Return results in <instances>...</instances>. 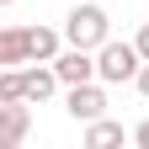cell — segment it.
Wrapping results in <instances>:
<instances>
[{
  "label": "cell",
  "instance_id": "obj_3",
  "mask_svg": "<svg viewBox=\"0 0 149 149\" xmlns=\"http://www.w3.org/2000/svg\"><path fill=\"white\" fill-rule=\"evenodd\" d=\"M64 112H69L74 123H96V117H107V91H101L96 80L69 85V101H64Z\"/></svg>",
  "mask_w": 149,
  "mask_h": 149
},
{
  "label": "cell",
  "instance_id": "obj_1",
  "mask_svg": "<svg viewBox=\"0 0 149 149\" xmlns=\"http://www.w3.org/2000/svg\"><path fill=\"white\" fill-rule=\"evenodd\" d=\"M107 37H112V22H107V6H96V0H85V6H74V11L64 16V43L96 53Z\"/></svg>",
  "mask_w": 149,
  "mask_h": 149
},
{
  "label": "cell",
  "instance_id": "obj_2",
  "mask_svg": "<svg viewBox=\"0 0 149 149\" xmlns=\"http://www.w3.org/2000/svg\"><path fill=\"white\" fill-rule=\"evenodd\" d=\"M139 64H144L139 43H117V37H107V43L96 48V80H101V85H123V80H133Z\"/></svg>",
  "mask_w": 149,
  "mask_h": 149
},
{
  "label": "cell",
  "instance_id": "obj_7",
  "mask_svg": "<svg viewBox=\"0 0 149 149\" xmlns=\"http://www.w3.org/2000/svg\"><path fill=\"white\" fill-rule=\"evenodd\" d=\"M27 53H32V64H53L59 59V32L53 27H27Z\"/></svg>",
  "mask_w": 149,
  "mask_h": 149
},
{
  "label": "cell",
  "instance_id": "obj_11",
  "mask_svg": "<svg viewBox=\"0 0 149 149\" xmlns=\"http://www.w3.org/2000/svg\"><path fill=\"white\" fill-rule=\"evenodd\" d=\"M133 85H139V96H144V101H149V59H144V64H139V74H133Z\"/></svg>",
  "mask_w": 149,
  "mask_h": 149
},
{
  "label": "cell",
  "instance_id": "obj_4",
  "mask_svg": "<svg viewBox=\"0 0 149 149\" xmlns=\"http://www.w3.org/2000/svg\"><path fill=\"white\" fill-rule=\"evenodd\" d=\"M32 133V107L27 101H0V149H16Z\"/></svg>",
  "mask_w": 149,
  "mask_h": 149
},
{
  "label": "cell",
  "instance_id": "obj_9",
  "mask_svg": "<svg viewBox=\"0 0 149 149\" xmlns=\"http://www.w3.org/2000/svg\"><path fill=\"white\" fill-rule=\"evenodd\" d=\"M123 123H112V117H96V123H85V144L91 149H107V144H123Z\"/></svg>",
  "mask_w": 149,
  "mask_h": 149
},
{
  "label": "cell",
  "instance_id": "obj_12",
  "mask_svg": "<svg viewBox=\"0 0 149 149\" xmlns=\"http://www.w3.org/2000/svg\"><path fill=\"white\" fill-rule=\"evenodd\" d=\"M133 43H139V53H144V59H149V22L139 27V37H133Z\"/></svg>",
  "mask_w": 149,
  "mask_h": 149
},
{
  "label": "cell",
  "instance_id": "obj_14",
  "mask_svg": "<svg viewBox=\"0 0 149 149\" xmlns=\"http://www.w3.org/2000/svg\"><path fill=\"white\" fill-rule=\"evenodd\" d=\"M0 6H16V0H0Z\"/></svg>",
  "mask_w": 149,
  "mask_h": 149
},
{
  "label": "cell",
  "instance_id": "obj_8",
  "mask_svg": "<svg viewBox=\"0 0 149 149\" xmlns=\"http://www.w3.org/2000/svg\"><path fill=\"white\" fill-rule=\"evenodd\" d=\"M22 74H27V101H48L53 91L64 85V80H59V69H53V64H48V69H43V64H32V69H22Z\"/></svg>",
  "mask_w": 149,
  "mask_h": 149
},
{
  "label": "cell",
  "instance_id": "obj_13",
  "mask_svg": "<svg viewBox=\"0 0 149 149\" xmlns=\"http://www.w3.org/2000/svg\"><path fill=\"white\" fill-rule=\"evenodd\" d=\"M133 144H144V149H149V117H144V123L133 128Z\"/></svg>",
  "mask_w": 149,
  "mask_h": 149
},
{
  "label": "cell",
  "instance_id": "obj_5",
  "mask_svg": "<svg viewBox=\"0 0 149 149\" xmlns=\"http://www.w3.org/2000/svg\"><path fill=\"white\" fill-rule=\"evenodd\" d=\"M53 69H59V80H64V85H85V80H96V53L69 43L59 59H53Z\"/></svg>",
  "mask_w": 149,
  "mask_h": 149
},
{
  "label": "cell",
  "instance_id": "obj_10",
  "mask_svg": "<svg viewBox=\"0 0 149 149\" xmlns=\"http://www.w3.org/2000/svg\"><path fill=\"white\" fill-rule=\"evenodd\" d=\"M0 101H27V74L16 69V64L0 69Z\"/></svg>",
  "mask_w": 149,
  "mask_h": 149
},
{
  "label": "cell",
  "instance_id": "obj_6",
  "mask_svg": "<svg viewBox=\"0 0 149 149\" xmlns=\"http://www.w3.org/2000/svg\"><path fill=\"white\" fill-rule=\"evenodd\" d=\"M6 64H32L27 53V27H0V69Z\"/></svg>",
  "mask_w": 149,
  "mask_h": 149
}]
</instances>
